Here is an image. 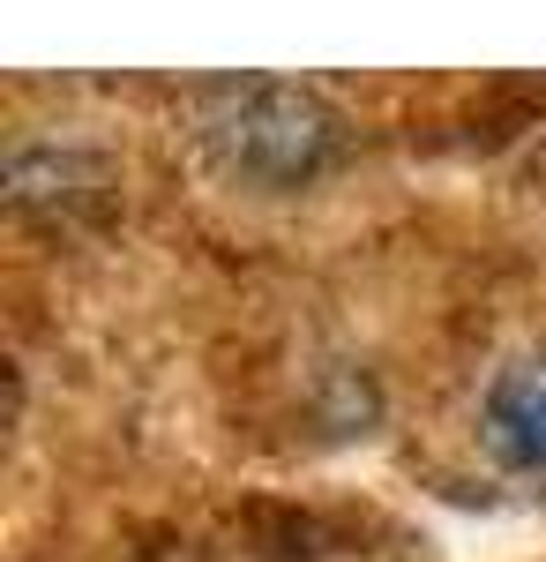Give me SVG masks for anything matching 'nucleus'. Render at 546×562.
Segmentation results:
<instances>
[{"instance_id":"obj_2","label":"nucleus","mask_w":546,"mask_h":562,"mask_svg":"<svg viewBox=\"0 0 546 562\" xmlns=\"http://www.w3.org/2000/svg\"><path fill=\"white\" fill-rule=\"evenodd\" d=\"M479 442L516 480L546 487V360H509L479 397Z\"/></svg>"},{"instance_id":"obj_1","label":"nucleus","mask_w":546,"mask_h":562,"mask_svg":"<svg viewBox=\"0 0 546 562\" xmlns=\"http://www.w3.org/2000/svg\"><path fill=\"white\" fill-rule=\"evenodd\" d=\"M211 143L248 180L293 188V180H315L337 158V121L307 90L254 83V90H225V105L211 113Z\"/></svg>"}]
</instances>
